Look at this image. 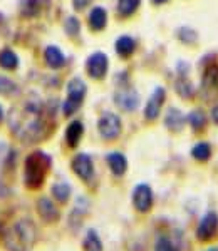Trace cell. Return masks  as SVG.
I'll return each instance as SVG.
<instances>
[{
    "label": "cell",
    "instance_id": "1",
    "mask_svg": "<svg viewBox=\"0 0 218 251\" xmlns=\"http://www.w3.org/2000/svg\"><path fill=\"white\" fill-rule=\"evenodd\" d=\"M10 129L24 141H40L46 134V121L42 117L40 102H27L22 111H14L9 116Z\"/></svg>",
    "mask_w": 218,
    "mask_h": 251
},
{
    "label": "cell",
    "instance_id": "2",
    "mask_svg": "<svg viewBox=\"0 0 218 251\" xmlns=\"http://www.w3.org/2000/svg\"><path fill=\"white\" fill-rule=\"evenodd\" d=\"M37 240V229L30 220H19L3 234V245L9 251H30Z\"/></svg>",
    "mask_w": 218,
    "mask_h": 251
},
{
    "label": "cell",
    "instance_id": "3",
    "mask_svg": "<svg viewBox=\"0 0 218 251\" xmlns=\"http://www.w3.org/2000/svg\"><path fill=\"white\" fill-rule=\"evenodd\" d=\"M52 159L49 154L44 151H34L32 154L27 156L26 166H24V181H26L27 188L37 189L42 186L46 179L47 173L51 169Z\"/></svg>",
    "mask_w": 218,
    "mask_h": 251
},
{
    "label": "cell",
    "instance_id": "4",
    "mask_svg": "<svg viewBox=\"0 0 218 251\" xmlns=\"http://www.w3.org/2000/svg\"><path fill=\"white\" fill-rule=\"evenodd\" d=\"M86 96V84L82 82L79 77H74L67 84V99L62 104V112L64 116H72L76 111L81 107Z\"/></svg>",
    "mask_w": 218,
    "mask_h": 251
},
{
    "label": "cell",
    "instance_id": "5",
    "mask_svg": "<svg viewBox=\"0 0 218 251\" xmlns=\"http://www.w3.org/2000/svg\"><path fill=\"white\" fill-rule=\"evenodd\" d=\"M195 236L200 243H212L218 240V213L217 211H207L201 216L198 226H196Z\"/></svg>",
    "mask_w": 218,
    "mask_h": 251
},
{
    "label": "cell",
    "instance_id": "6",
    "mask_svg": "<svg viewBox=\"0 0 218 251\" xmlns=\"http://www.w3.org/2000/svg\"><path fill=\"white\" fill-rule=\"evenodd\" d=\"M121 129H123L121 119L118 114H114V112H104V114L99 117L98 131L103 139H106V141L118 139L121 134Z\"/></svg>",
    "mask_w": 218,
    "mask_h": 251
},
{
    "label": "cell",
    "instance_id": "7",
    "mask_svg": "<svg viewBox=\"0 0 218 251\" xmlns=\"http://www.w3.org/2000/svg\"><path fill=\"white\" fill-rule=\"evenodd\" d=\"M133 206L138 213H149L155 203L153 189L146 183H141L133 189Z\"/></svg>",
    "mask_w": 218,
    "mask_h": 251
},
{
    "label": "cell",
    "instance_id": "8",
    "mask_svg": "<svg viewBox=\"0 0 218 251\" xmlns=\"http://www.w3.org/2000/svg\"><path fill=\"white\" fill-rule=\"evenodd\" d=\"M71 168L76 176L82 181H91L92 176H94V164H92L91 156L86 154V152H79V154L72 157Z\"/></svg>",
    "mask_w": 218,
    "mask_h": 251
},
{
    "label": "cell",
    "instance_id": "9",
    "mask_svg": "<svg viewBox=\"0 0 218 251\" xmlns=\"http://www.w3.org/2000/svg\"><path fill=\"white\" fill-rule=\"evenodd\" d=\"M109 60L104 52H94L86 60V72L92 79H103L108 72Z\"/></svg>",
    "mask_w": 218,
    "mask_h": 251
},
{
    "label": "cell",
    "instance_id": "10",
    "mask_svg": "<svg viewBox=\"0 0 218 251\" xmlns=\"http://www.w3.org/2000/svg\"><path fill=\"white\" fill-rule=\"evenodd\" d=\"M114 102L126 112L136 111L139 106V94L131 87H121L114 92Z\"/></svg>",
    "mask_w": 218,
    "mask_h": 251
},
{
    "label": "cell",
    "instance_id": "11",
    "mask_svg": "<svg viewBox=\"0 0 218 251\" xmlns=\"http://www.w3.org/2000/svg\"><path fill=\"white\" fill-rule=\"evenodd\" d=\"M164 99H166V92H164L163 87H156L155 92L151 94V97L148 99L146 107H144V117L148 121H155L158 119L161 107L164 104Z\"/></svg>",
    "mask_w": 218,
    "mask_h": 251
},
{
    "label": "cell",
    "instance_id": "12",
    "mask_svg": "<svg viewBox=\"0 0 218 251\" xmlns=\"http://www.w3.org/2000/svg\"><path fill=\"white\" fill-rule=\"evenodd\" d=\"M37 213H39V216L42 218V221H46V223H55L60 218L59 208L54 204V201H52L51 198H46V196H42L37 201Z\"/></svg>",
    "mask_w": 218,
    "mask_h": 251
},
{
    "label": "cell",
    "instance_id": "13",
    "mask_svg": "<svg viewBox=\"0 0 218 251\" xmlns=\"http://www.w3.org/2000/svg\"><path fill=\"white\" fill-rule=\"evenodd\" d=\"M106 163L109 166V169H111V173L118 177L124 176L128 171V159L123 152H118V151L109 152L106 156Z\"/></svg>",
    "mask_w": 218,
    "mask_h": 251
},
{
    "label": "cell",
    "instance_id": "14",
    "mask_svg": "<svg viewBox=\"0 0 218 251\" xmlns=\"http://www.w3.org/2000/svg\"><path fill=\"white\" fill-rule=\"evenodd\" d=\"M164 126L173 132H180L185 126V116L180 109L176 107H169L166 116H164Z\"/></svg>",
    "mask_w": 218,
    "mask_h": 251
},
{
    "label": "cell",
    "instance_id": "15",
    "mask_svg": "<svg viewBox=\"0 0 218 251\" xmlns=\"http://www.w3.org/2000/svg\"><path fill=\"white\" fill-rule=\"evenodd\" d=\"M82 134H84V126L81 121H72V123L67 126L66 129V143L69 148H76L81 139H82Z\"/></svg>",
    "mask_w": 218,
    "mask_h": 251
},
{
    "label": "cell",
    "instance_id": "16",
    "mask_svg": "<svg viewBox=\"0 0 218 251\" xmlns=\"http://www.w3.org/2000/svg\"><path fill=\"white\" fill-rule=\"evenodd\" d=\"M51 3V0H24L20 5V12L26 17H35Z\"/></svg>",
    "mask_w": 218,
    "mask_h": 251
},
{
    "label": "cell",
    "instance_id": "17",
    "mask_svg": "<svg viewBox=\"0 0 218 251\" xmlns=\"http://www.w3.org/2000/svg\"><path fill=\"white\" fill-rule=\"evenodd\" d=\"M87 19H89L87 22H89V27L92 30H96V32L103 30L108 24V12L104 10L103 7H94Z\"/></svg>",
    "mask_w": 218,
    "mask_h": 251
},
{
    "label": "cell",
    "instance_id": "18",
    "mask_svg": "<svg viewBox=\"0 0 218 251\" xmlns=\"http://www.w3.org/2000/svg\"><path fill=\"white\" fill-rule=\"evenodd\" d=\"M44 57H46L47 66H49L51 69H59V67L64 66V62H66V57H64V54L55 46H49V47H47L46 52H44Z\"/></svg>",
    "mask_w": 218,
    "mask_h": 251
},
{
    "label": "cell",
    "instance_id": "19",
    "mask_svg": "<svg viewBox=\"0 0 218 251\" xmlns=\"http://www.w3.org/2000/svg\"><path fill=\"white\" fill-rule=\"evenodd\" d=\"M82 251H104L103 241L96 229H87L82 241Z\"/></svg>",
    "mask_w": 218,
    "mask_h": 251
},
{
    "label": "cell",
    "instance_id": "20",
    "mask_svg": "<svg viewBox=\"0 0 218 251\" xmlns=\"http://www.w3.org/2000/svg\"><path fill=\"white\" fill-rule=\"evenodd\" d=\"M136 49V42L133 37H129V35H121V37L116 40V52L121 55V57H129V55L135 52Z\"/></svg>",
    "mask_w": 218,
    "mask_h": 251
},
{
    "label": "cell",
    "instance_id": "21",
    "mask_svg": "<svg viewBox=\"0 0 218 251\" xmlns=\"http://www.w3.org/2000/svg\"><path fill=\"white\" fill-rule=\"evenodd\" d=\"M0 67L5 71H15L19 67V57L12 49H3L0 52Z\"/></svg>",
    "mask_w": 218,
    "mask_h": 251
},
{
    "label": "cell",
    "instance_id": "22",
    "mask_svg": "<svg viewBox=\"0 0 218 251\" xmlns=\"http://www.w3.org/2000/svg\"><path fill=\"white\" fill-rule=\"evenodd\" d=\"M191 156H193V159H196L198 163H207L210 157H212V146L208 143H205V141L196 143L191 149Z\"/></svg>",
    "mask_w": 218,
    "mask_h": 251
},
{
    "label": "cell",
    "instance_id": "23",
    "mask_svg": "<svg viewBox=\"0 0 218 251\" xmlns=\"http://www.w3.org/2000/svg\"><path fill=\"white\" fill-rule=\"evenodd\" d=\"M188 123L193 127V131L201 132L205 127H207V114H205V112L201 111V109H195V111L190 112Z\"/></svg>",
    "mask_w": 218,
    "mask_h": 251
},
{
    "label": "cell",
    "instance_id": "24",
    "mask_svg": "<svg viewBox=\"0 0 218 251\" xmlns=\"http://www.w3.org/2000/svg\"><path fill=\"white\" fill-rule=\"evenodd\" d=\"M51 193H52V196H54V200L57 201V203H67V201H69V198H71L72 189H71V186L67 183H55L54 186H52Z\"/></svg>",
    "mask_w": 218,
    "mask_h": 251
},
{
    "label": "cell",
    "instance_id": "25",
    "mask_svg": "<svg viewBox=\"0 0 218 251\" xmlns=\"http://www.w3.org/2000/svg\"><path fill=\"white\" fill-rule=\"evenodd\" d=\"M175 89L181 97H185V99H191V97L195 96V87H193V84L187 79V75H180V79L175 82Z\"/></svg>",
    "mask_w": 218,
    "mask_h": 251
},
{
    "label": "cell",
    "instance_id": "26",
    "mask_svg": "<svg viewBox=\"0 0 218 251\" xmlns=\"http://www.w3.org/2000/svg\"><path fill=\"white\" fill-rule=\"evenodd\" d=\"M203 89H218V66L213 64V66L207 67L203 74Z\"/></svg>",
    "mask_w": 218,
    "mask_h": 251
},
{
    "label": "cell",
    "instance_id": "27",
    "mask_svg": "<svg viewBox=\"0 0 218 251\" xmlns=\"http://www.w3.org/2000/svg\"><path fill=\"white\" fill-rule=\"evenodd\" d=\"M141 0H118V14L121 17H129L139 7Z\"/></svg>",
    "mask_w": 218,
    "mask_h": 251
},
{
    "label": "cell",
    "instance_id": "28",
    "mask_svg": "<svg viewBox=\"0 0 218 251\" xmlns=\"http://www.w3.org/2000/svg\"><path fill=\"white\" fill-rule=\"evenodd\" d=\"M155 251H180V248L169 236H160L155 243Z\"/></svg>",
    "mask_w": 218,
    "mask_h": 251
},
{
    "label": "cell",
    "instance_id": "29",
    "mask_svg": "<svg viewBox=\"0 0 218 251\" xmlns=\"http://www.w3.org/2000/svg\"><path fill=\"white\" fill-rule=\"evenodd\" d=\"M17 91L19 89H17V86H15L14 80H10L9 77H5V75H0V94L10 96Z\"/></svg>",
    "mask_w": 218,
    "mask_h": 251
},
{
    "label": "cell",
    "instance_id": "30",
    "mask_svg": "<svg viewBox=\"0 0 218 251\" xmlns=\"http://www.w3.org/2000/svg\"><path fill=\"white\" fill-rule=\"evenodd\" d=\"M64 29H66L67 35H71V37H76V35L79 34L81 30V24L79 20L76 17H69L66 20V24H64Z\"/></svg>",
    "mask_w": 218,
    "mask_h": 251
},
{
    "label": "cell",
    "instance_id": "31",
    "mask_svg": "<svg viewBox=\"0 0 218 251\" xmlns=\"http://www.w3.org/2000/svg\"><path fill=\"white\" fill-rule=\"evenodd\" d=\"M178 37L181 39V42L193 44L196 40V32L191 30V29H180L178 30Z\"/></svg>",
    "mask_w": 218,
    "mask_h": 251
},
{
    "label": "cell",
    "instance_id": "32",
    "mask_svg": "<svg viewBox=\"0 0 218 251\" xmlns=\"http://www.w3.org/2000/svg\"><path fill=\"white\" fill-rule=\"evenodd\" d=\"M91 2L92 0H72V5H74L76 10H84Z\"/></svg>",
    "mask_w": 218,
    "mask_h": 251
},
{
    "label": "cell",
    "instance_id": "33",
    "mask_svg": "<svg viewBox=\"0 0 218 251\" xmlns=\"http://www.w3.org/2000/svg\"><path fill=\"white\" fill-rule=\"evenodd\" d=\"M212 121L218 126V104L212 109Z\"/></svg>",
    "mask_w": 218,
    "mask_h": 251
},
{
    "label": "cell",
    "instance_id": "34",
    "mask_svg": "<svg viewBox=\"0 0 218 251\" xmlns=\"http://www.w3.org/2000/svg\"><path fill=\"white\" fill-rule=\"evenodd\" d=\"M3 117H5V114H3V107H2V106H0V124H2Z\"/></svg>",
    "mask_w": 218,
    "mask_h": 251
},
{
    "label": "cell",
    "instance_id": "35",
    "mask_svg": "<svg viewBox=\"0 0 218 251\" xmlns=\"http://www.w3.org/2000/svg\"><path fill=\"white\" fill-rule=\"evenodd\" d=\"M153 2L158 3V5H160V3H164V2H168V0H153Z\"/></svg>",
    "mask_w": 218,
    "mask_h": 251
},
{
    "label": "cell",
    "instance_id": "36",
    "mask_svg": "<svg viewBox=\"0 0 218 251\" xmlns=\"http://www.w3.org/2000/svg\"><path fill=\"white\" fill-rule=\"evenodd\" d=\"M207 251H218V248H217V246H212V248H208Z\"/></svg>",
    "mask_w": 218,
    "mask_h": 251
}]
</instances>
